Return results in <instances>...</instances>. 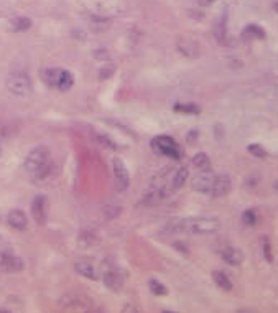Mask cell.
<instances>
[{"mask_svg": "<svg viewBox=\"0 0 278 313\" xmlns=\"http://www.w3.org/2000/svg\"><path fill=\"white\" fill-rule=\"evenodd\" d=\"M32 214L38 226H43L48 219V201L43 194H40L32 201Z\"/></svg>", "mask_w": 278, "mask_h": 313, "instance_id": "8fae6325", "label": "cell"}, {"mask_svg": "<svg viewBox=\"0 0 278 313\" xmlns=\"http://www.w3.org/2000/svg\"><path fill=\"white\" fill-rule=\"evenodd\" d=\"M247 150H249V154H252L257 158H265L267 157V150L259 144H250L247 147Z\"/></svg>", "mask_w": 278, "mask_h": 313, "instance_id": "484cf974", "label": "cell"}, {"mask_svg": "<svg viewBox=\"0 0 278 313\" xmlns=\"http://www.w3.org/2000/svg\"><path fill=\"white\" fill-rule=\"evenodd\" d=\"M275 188H278V183H276V185H275Z\"/></svg>", "mask_w": 278, "mask_h": 313, "instance_id": "e575fe53", "label": "cell"}, {"mask_svg": "<svg viewBox=\"0 0 278 313\" xmlns=\"http://www.w3.org/2000/svg\"><path fill=\"white\" fill-rule=\"evenodd\" d=\"M211 2H214V0H203V4H211Z\"/></svg>", "mask_w": 278, "mask_h": 313, "instance_id": "1f68e13d", "label": "cell"}, {"mask_svg": "<svg viewBox=\"0 0 278 313\" xmlns=\"http://www.w3.org/2000/svg\"><path fill=\"white\" fill-rule=\"evenodd\" d=\"M221 257L229 266H240L244 262V252L239 247H234V246H226L221 250Z\"/></svg>", "mask_w": 278, "mask_h": 313, "instance_id": "4fadbf2b", "label": "cell"}, {"mask_svg": "<svg viewBox=\"0 0 278 313\" xmlns=\"http://www.w3.org/2000/svg\"><path fill=\"white\" fill-rule=\"evenodd\" d=\"M178 50H179V53L184 54V56H188V58L199 56V45L194 38H188V37L181 38L178 41Z\"/></svg>", "mask_w": 278, "mask_h": 313, "instance_id": "9a60e30c", "label": "cell"}, {"mask_svg": "<svg viewBox=\"0 0 278 313\" xmlns=\"http://www.w3.org/2000/svg\"><path fill=\"white\" fill-rule=\"evenodd\" d=\"M63 69L59 68H43L40 71V78L43 79L45 84L51 86V88H56L58 86V81H59V76H61Z\"/></svg>", "mask_w": 278, "mask_h": 313, "instance_id": "2e32d148", "label": "cell"}, {"mask_svg": "<svg viewBox=\"0 0 278 313\" xmlns=\"http://www.w3.org/2000/svg\"><path fill=\"white\" fill-rule=\"evenodd\" d=\"M175 110L176 112H184V114H198L199 107L194 106V104H176Z\"/></svg>", "mask_w": 278, "mask_h": 313, "instance_id": "4316f807", "label": "cell"}, {"mask_svg": "<svg viewBox=\"0 0 278 313\" xmlns=\"http://www.w3.org/2000/svg\"><path fill=\"white\" fill-rule=\"evenodd\" d=\"M244 37L263 40L265 38V32H263V29H260L259 25H249V26H245V30H244Z\"/></svg>", "mask_w": 278, "mask_h": 313, "instance_id": "7402d4cb", "label": "cell"}, {"mask_svg": "<svg viewBox=\"0 0 278 313\" xmlns=\"http://www.w3.org/2000/svg\"><path fill=\"white\" fill-rule=\"evenodd\" d=\"M221 222L216 218H188L179 219V231L191 234H212L219 231Z\"/></svg>", "mask_w": 278, "mask_h": 313, "instance_id": "6da1fadb", "label": "cell"}, {"mask_svg": "<svg viewBox=\"0 0 278 313\" xmlns=\"http://www.w3.org/2000/svg\"><path fill=\"white\" fill-rule=\"evenodd\" d=\"M114 71H115L114 66H104L101 69V73H99V78L101 79H107V78H110V76L114 74Z\"/></svg>", "mask_w": 278, "mask_h": 313, "instance_id": "4dcf8cb0", "label": "cell"}, {"mask_svg": "<svg viewBox=\"0 0 278 313\" xmlns=\"http://www.w3.org/2000/svg\"><path fill=\"white\" fill-rule=\"evenodd\" d=\"M275 10H276V12H278V2H276V4H275Z\"/></svg>", "mask_w": 278, "mask_h": 313, "instance_id": "d6a6232c", "label": "cell"}, {"mask_svg": "<svg viewBox=\"0 0 278 313\" xmlns=\"http://www.w3.org/2000/svg\"><path fill=\"white\" fill-rule=\"evenodd\" d=\"M10 29L13 32H26L32 29V20L26 17H17L10 20Z\"/></svg>", "mask_w": 278, "mask_h": 313, "instance_id": "d6986e66", "label": "cell"}, {"mask_svg": "<svg viewBox=\"0 0 278 313\" xmlns=\"http://www.w3.org/2000/svg\"><path fill=\"white\" fill-rule=\"evenodd\" d=\"M99 241H101V239L97 238L96 234H92L91 231H86V233H82V234L79 236V242H81V246H86V247L99 244Z\"/></svg>", "mask_w": 278, "mask_h": 313, "instance_id": "603a6c76", "label": "cell"}, {"mask_svg": "<svg viewBox=\"0 0 278 313\" xmlns=\"http://www.w3.org/2000/svg\"><path fill=\"white\" fill-rule=\"evenodd\" d=\"M188 175H190V172H188L186 166H179L178 170L173 172V175L170 178V190H179L184 183H186V180H188Z\"/></svg>", "mask_w": 278, "mask_h": 313, "instance_id": "e0dca14e", "label": "cell"}, {"mask_svg": "<svg viewBox=\"0 0 278 313\" xmlns=\"http://www.w3.org/2000/svg\"><path fill=\"white\" fill-rule=\"evenodd\" d=\"M48 163H51V157H50V150L43 145L40 147H35L28 155L25 158V170L37 175L38 172H41Z\"/></svg>", "mask_w": 278, "mask_h": 313, "instance_id": "7a4b0ae2", "label": "cell"}, {"mask_svg": "<svg viewBox=\"0 0 278 313\" xmlns=\"http://www.w3.org/2000/svg\"><path fill=\"white\" fill-rule=\"evenodd\" d=\"M214 35H216V38L219 41L224 40L226 37V17H222L219 22L216 23V29H214Z\"/></svg>", "mask_w": 278, "mask_h": 313, "instance_id": "83f0119b", "label": "cell"}, {"mask_svg": "<svg viewBox=\"0 0 278 313\" xmlns=\"http://www.w3.org/2000/svg\"><path fill=\"white\" fill-rule=\"evenodd\" d=\"M193 165L196 166L198 170H206V168H209V157H207L206 154H196L193 157Z\"/></svg>", "mask_w": 278, "mask_h": 313, "instance_id": "cb8c5ba5", "label": "cell"}, {"mask_svg": "<svg viewBox=\"0 0 278 313\" xmlns=\"http://www.w3.org/2000/svg\"><path fill=\"white\" fill-rule=\"evenodd\" d=\"M123 272L119 269V267H106L102 272V282L104 285L112 290V292H119L122 287H123Z\"/></svg>", "mask_w": 278, "mask_h": 313, "instance_id": "ba28073f", "label": "cell"}, {"mask_svg": "<svg viewBox=\"0 0 278 313\" xmlns=\"http://www.w3.org/2000/svg\"><path fill=\"white\" fill-rule=\"evenodd\" d=\"M148 287H150V290L153 292L155 295H166V294H168V290H166L165 285L162 282H158L157 279H151L148 282Z\"/></svg>", "mask_w": 278, "mask_h": 313, "instance_id": "d4e9b609", "label": "cell"}, {"mask_svg": "<svg viewBox=\"0 0 278 313\" xmlns=\"http://www.w3.org/2000/svg\"><path fill=\"white\" fill-rule=\"evenodd\" d=\"M242 221L245 222L247 226H255V222H257V213L254 210H247L244 213V216H242Z\"/></svg>", "mask_w": 278, "mask_h": 313, "instance_id": "f546056e", "label": "cell"}, {"mask_svg": "<svg viewBox=\"0 0 278 313\" xmlns=\"http://www.w3.org/2000/svg\"><path fill=\"white\" fill-rule=\"evenodd\" d=\"M61 308L65 310H76V311H89L91 310V302L86 300L79 295H74V294H68L65 295L59 300Z\"/></svg>", "mask_w": 278, "mask_h": 313, "instance_id": "9c48e42d", "label": "cell"}, {"mask_svg": "<svg viewBox=\"0 0 278 313\" xmlns=\"http://www.w3.org/2000/svg\"><path fill=\"white\" fill-rule=\"evenodd\" d=\"M96 140L99 142L101 145H104L106 149H115L114 140H110V138L107 135H104V134H96Z\"/></svg>", "mask_w": 278, "mask_h": 313, "instance_id": "f1b7e54d", "label": "cell"}, {"mask_svg": "<svg viewBox=\"0 0 278 313\" xmlns=\"http://www.w3.org/2000/svg\"><path fill=\"white\" fill-rule=\"evenodd\" d=\"M25 269V262L18 255L10 254L7 250H0V272L17 274Z\"/></svg>", "mask_w": 278, "mask_h": 313, "instance_id": "8992f818", "label": "cell"}, {"mask_svg": "<svg viewBox=\"0 0 278 313\" xmlns=\"http://www.w3.org/2000/svg\"><path fill=\"white\" fill-rule=\"evenodd\" d=\"M7 222L12 229H17V231H25L28 227V218L22 210H12L7 214Z\"/></svg>", "mask_w": 278, "mask_h": 313, "instance_id": "5bb4252c", "label": "cell"}, {"mask_svg": "<svg viewBox=\"0 0 278 313\" xmlns=\"http://www.w3.org/2000/svg\"><path fill=\"white\" fill-rule=\"evenodd\" d=\"M214 178H216V175H214L209 168L199 170V173H196L191 180V188L194 191H199V193H211Z\"/></svg>", "mask_w": 278, "mask_h": 313, "instance_id": "52a82bcc", "label": "cell"}, {"mask_svg": "<svg viewBox=\"0 0 278 313\" xmlns=\"http://www.w3.org/2000/svg\"><path fill=\"white\" fill-rule=\"evenodd\" d=\"M212 279L216 282V285L224 292H231L234 289V283L232 280L229 279V275L226 272H222V270H216V272H212Z\"/></svg>", "mask_w": 278, "mask_h": 313, "instance_id": "ac0fdd59", "label": "cell"}, {"mask_svg": "<svg viewBox=\"0 0 278 313\" xmlns=\"http://www.w3.org/2000/svg\"><path fill=\"white\" fill-rule=\"evenodd\" d=\"M151 147L155 149V152L158 154H162L165 157H170V158H175L178 160L179 158V149H178V144L173 140L171 137L168 135H158L155 137L153 140H151Z\"/></svg>", "mask_w": 278, "mask_h": 313, "instance_id": "277c9868", "label": "cell"}, {"mask_svg": "<svg viewBox=\"0 0 278 313\" xmlns=\"http://www.w3.org/2000/svg\"><path fill=\"white\" fill-rule=\"evenodd\" d=\"M74 270L89 280H99V270H97V266L91 259H86V257L84 259H78L74 262Z\"/></svg>", "mask_w": 278, "mask_h": 313, "instance_id": "30bf717a", "label": "cell"}, {"mask_svg": "<svg viewBox=\"0 0 278 313\" xmlns=\"http://www.w3.org/2000/svg\"><path fill=\"white\" fill-rule=\"evenodd\" d=\"M0 155H2V147H0Z\"/></svg>", "mask_w": 278, "mask_h": 313, "instance_id": "836d02e7", "label": "cell"}, {"mask_svg": "<svg viewBox=\"0 0 278 313\" xmlns=\"http://www.w3.org/2000/svg\"><path fill=\"white\" fill-rule=\"evenodd\" d=\"M112 173H114V188L117 191H125L130 185L129 170L119 157L112 158Z\"/></svg>", "mask_w": 278, "mask_h": 313, "instance_id": "5b68a950", "label": "cell"}, {"mask_svg": "<svg viewBox=\"0 0 278 313\" xmlns=\"http://www.w3.org/2000/svg\"><path fill=\"white\" fill-rule=\"evenodd\" d=\"M73 82H74V78H73V74L66 71V69H63L61 71V76H59V81H58V89L59 91H68L69 88L73 86Z\"/></svg>", "mask_w": 278, "mask_h": 313, "instance_id": "44dd1931", "label": "cell"}, {"mask_svg": "<svg viewBox=\"0 0 278 313\" xmlns=\"http://www.w3.org/2000/svg\"><path fill=\"white\" fill-rule=\"evenodd\" d=\"M7 89L15 96H28L32 93V81L25 73H12L7 78Z\"/></svg>", "mask_w": 278, "mask_h": 313, "instance_id": "3957f363", "label": "cell"}, {"mask_svg": "<svg viewBox=\"0 0 278 313\" xmlns=\"http://www.w3.org/2000/svg\"><path fill=\"white\" fill-rule=\"evenodd\" d=\"M260 247H262V254L265 257V261L272 264L273 262V252H272V242H270L268 236H262L260 238Z\"/></svg>", "mask_w": 278, "mask_h": 313, "instance_id": "ffe728a7", "label": "cell"}, {"mask_svg": "<svg viewBox=\"0 0 278 313\" xmlns=\"http://www.w3.org/2000/svg\"><path fill=\"white\" fill-rule=\"evenodd\" d=\"M232 190V180L229 175H218L214 178V185H212V190L211 194L214 198H222L229 194Z\"/></svg>", "mask_w": 278, "mask_h": 313, "instance_id": "7c38bea8", "label": "cell"}]
</instances>
